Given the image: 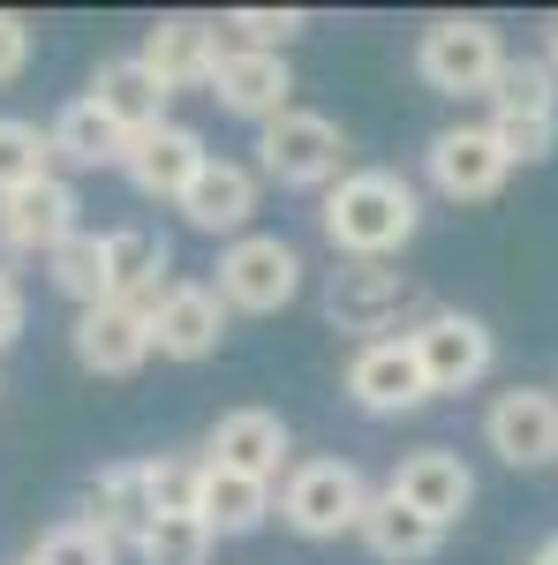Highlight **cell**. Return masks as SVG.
Listing matches in <instances>:
<instances>
[{
  "label": "cell",
  "instance_id": "cell-19",
  "mask_svg": "<svg viewBox=\"0 0 558 565\" xmlns=\"http://www.w3.org/2000/svg\"><path fill=\"white\" fill-rule=\"evenodd\" d=\"M69 348H76V362H84L91 377H136L151 362V309H129V302L76 309Z\"/></svg>",
  "mask_w": 558,
  "mask_h": 565
},
{
  "label": "cell",
  "instance_id": "cell-37",
  "mask_svg": "<svg viewBox=\"0 0 558 565\" xmlns=\"http://www.w3.org/2000/svg\"><path fill=\"white\" fill-rule=\"evenodd\" d=\"M528 565H558V535H551V543H536V558H528Z\"/></svg>",
  "mask_w": 558,
  "mask_h": 565
},
{
  "label": "cell",
  "instance_id": "cell-35",
  "mask_svg": "<svg viewBox=\"0 0 558 565\" xmlns=\"http://www.w3.org/2000/svg\"><path fill=\"white\" fill-rule=\"evenodd\" d=\"M23 317H31V302H23V287H15V271H0V354L23 340Z\"/></svg>",
  "mask_w": 558,
  "mask_h": 565
},
{
  "label": "cell",
  "instance_id": "cell-13",
  "mask_svg": "<svg viewBox=\"0 0 558 565\" xmlns=\"http://www.w3.org/2000/svg\"><path fill=\"white\" fill-rule=\"evenodd\" d=\"M227 340V302L212 295V279H173L151 302V354L167 362H212Z\"/></svg>",
  "mask_w": 558,
  "mask_h": 565
},
{
  "label": "cell",
  "instance_id": "cell-34",
  "mask_svg": "<svg viewBox=\"0 0 558 565\" xmlns=\"http://www.w3.org/2000/svg\"><path fill=\"white\" fill-rule=\"evenodd\" d=\"M31 53H39V39H31V23H23L15 8H0V90H8V84H23Z\"/></svg>",
  "mask_w": 558,
  "mask_h": 565
},
{
  "label": "cell",
  "instance_id": "cell-38",
  "mask_svg": "<svg viewBox=\"0 0 558 565\" xmlns=\"http://www.w3.org/2000/svg\"><path fill=\"white\" fill-rule=\"evenodd\" d=\"M15 565H31V558H15Z\"/></svg>",
  "mask_w": 558,
  "mask_h": 565
},
{
  "label": "cell",
  "instance_id": "cell-12",
  "mask_svg": "<svg viewBox=\"0 0 558 565\" xmlns=\"http://www.w3.org/2000/svg\"><path fill=\"white\" fill-rule=\"evenodd\" d=\"M84 196H76V181H39V189H15V196H0V249L8 257H53L69 234H84Z\"/></svg>",
  "mask_w": 558,
  "mask_h": 565
},
{
  "label": "cell",
  "instance_id": "cell-20",
  "mask_svg": "<svg viewBox=\"0 0 558 565\" xmlns=\"http://www.w3.org/2000/svg\"><path fill=\"white\" fill-rule=\"evenodd\" d=\"M84 98L114 121L122 136H144V129H159V121H173L167 106V90H159V76L136 61V53H114V61H98L91 68V84H84Z\"/></svg>",
  "mask_w": 558,
  "mask_h": 565
},
{
  "label": "cell",
  "instance_id": "cell-18",
  "mask_svg": "<svg viewBox=\"0 0 558 565\" xmlns=\"http://www.w3.org/2000/svg\"><path fill=\"white\" fill-rule=\"evenodd\" d=\"M173 212L189 218L197 234H212V242H242L250 234V218H257V174L242 167V159H204L197 167V181L181 189V204Z\"/></svg>",
  "mask_w": 558,
  "mask_h": 565
},
{
  "label": "cell",
  "instance_id": "cell-25",
  "mask_svg": "<svg viewBox=\"0 0 558 565\" xmlns=\"http://www.w3.org/2000/svg\"><path fill=\"white\" fill-rule=\"evenodd\" d=\"M197 521L212 535H257L272 521V482L234 476V468H212L204 460V498H197Z\"/></svg>",
  "mask_w": 558,
  "mask_h": 565
},
{
  "label": "cell",
  "instance_id": "cell-6",
  "mask_svg": "<svg viewBox=\"0 0 558 565\" xmlns=\"http://www.w3.org/2000/svg\"><path fill=\"white\" fill-rule=\"evenodd\" d=\"M408 348H415V362H423L430 399H445V392H475L483 377H491V362H498L491 324L468 317V309H423V317L408 324Z\"/></svg>",
  "mask_w": 558,
  "mask_h": 565
},
{
  "label": "cell",
  "instance_id": "cell-24",
  "mask_svg": "<svg viewBox=\"0 0 558 565\" xmlns=\"http://www.w3.org/2000/svg\"><path fill=\"white\" fill-rule=\"evenodd\" d=\"M45 136H53V167H76V174H98V167H122V151H129V136L114 129L98 106H91L84 90L45 121Z\"/></svg>",
  "mask_w": 558,
  "mask_h": 565
},
{
  "label": "cell",
  "instance_id": "cell-9",
  "mask_svg": "<svg viewBox=\"0 0 558 565\" xmlns=\"http://www.w3.org/2000/svg\"><path fill=\"white\" fill-rule=\"evenodd\" d=\"M483 445L506 468H551L558 460V385H514L483 407Z\"/></svg>",
  "mask_w": 558,
  "mask_h": 565
},
{
  "label": "cell",
  "instance_id": "cell-28",
  "mask_svg": "<svg viewBox=\"0 0 558 565\" xmlns=\"http://www.w3.org/2000/svg\"><path fill=\"white\" fill-rule=\"evenodd\" d=\"M53 181V136L23 114H0V196Z\"/></svg>",
  "mask_w": 558,
  "mask_h": 565
},
{
  "label": "cell",
  "instance_id": "cell-8",
  "mask_svg": "<svg viewBox=\"0 0 558 565\" xmlns=\"http://www.w3.org/2000/svg\"><path fill=\"white\" fill-rule=\"evenodd\" d=\"M423 174H430V189H438L445 204H491V196L506 189V174H514V159L498 151L491 121H461V129L430 136Z\"/></svg>",
  "mask_w": 558,
  "mask_h": 565
},
{
  "label": "cell",
  "instance_id": "cell-31",
  "mask_svg": "<svg viewBox=\"0 0 558 565\" xmlns=\"http://www.w3.org/2000/svg\"><path fill=\"white\" fill-rule=\"evenodd\" d=\"M219 31H227V45H250V53H287L309 31V15L302 8H234Z\"/></svg>",
  "mask_w": 558,
  "mask_h": 565
},
{
  "label": "cell",
  "instance_id": "cell-32",
  "mask_svg": "<svg viewBox=\"0 0 558 565\" xmlns=\"http://www.w3.org/2000/svg\"><path fill=\"white\" fill-rule=\"evenodd\" d=\"M31 565H122V551H114V543H106L91 521H53L39 535Z\"/></svg>",
  "mask_w": 558,
  "mask_h": 565
},
{
  "label": "cell",
  "instance_id": "cell-16",
  "mask_svg": "<svg viewBox=\"0 0 558 565\" xmlns=\"http://www.w3.org/2000/svg\"><path fill=\"white\" fill-rule=\"evenodd\" d=\"M212 98L219 114H234V121H280L287 106H295V68H287V53H250V45H227V61L212 68Z\"/></svg>",
  "mask_w": 558,
  "mask_h": 565
},
{
  "label": "cell",
  "instance_id": "cell-3",
  "mask_svg": "<svg viewBox=\"0 0 558 565\" xmlns=\"http://www.w3.org/2000/svg\"><path fill=\"white\" fill-rule=\"evenodd\" d=\"M498 68H506V39L483 15H438L415 39V76L438 98H491Z\"/></svg>",
  "mask_w": 558,
  "mask_h": 565
},
{
  "label": "cell",
  "instance_id": "cell-36",
  "mask_svg": "<svg viewBox=\"0 0 558 565\" xmlns=\"http://www.w3.org/2000/svg\"><path fill=\"white\" fill-rule=\"evenodd\" d=\"M544 68H551V76H558V15H551V23H544Z\"/></svg>",
  "mask_w": 558,
  "mask_h": 565
},
{
  "label": "cell",
  "instance_id": "cell-23",
  "mask_svg": "<svg viewBox=\"0 0 558 565\" xmlns=\"http://www.w3.org/2000/svg\"><path fill=\"white\" fill-rule=\"evenodd\" d=\"M362 551L370 558H386V565H423V558H438V543H445V527L438 521H423L415 505H400L392 490H370V505H362Z\"/></svg>",
  "mask_w": 558,
  "mask_h": 565
},
{
  "label": "cell",
  "instance_id": "cell-10",
  "mask_svg": "<svg viewBox=\"0 0 558 565\" xmlns=\"http://www.w3.org/2000/svg\"><path fill=\"white\" fill-rule=\"evenodd\" d=\"M136 61L159 76V90H212V68L227 61V31H219L212 15H159L144 45H136Z\"/></svg>",
  "mask_w": 558,
  "mask_h": 565
},
{
  "label": "cell",
  "instance_id": "cell-26",
  "mask_svg": "<svg viewBox=\"0 0 558 565\" xmlns=\"http://www.w3.org/2000/svg\"><path fill=\"white\" fill-rule=\"evenodd\" d=\"M136 476H144L151 521H189L204 498V452H151V460H136Z\"/></svg>",
  "mask_w": 558,
  "mask_h": 565
},
{
  "label": "cell",
  "instance_id": "cell-14",
  "mask_svg": "<svg viewBox=\"0 0 558 565\" xmlns=\"http://www.w3.org/2000/svg\"><path fill=\"white\" fill-rule=\"evenodd\" d=\"M204 460L212 468H234V476H257V482H280L295 468V430L272 415V407H227L204 437Z\"/></svg>",
  "mask_w": 558,
  "mask_h": 565
},
{
  "label": "cell",
  "instance_id": "cell-22",
  "mask_svg": "<svg viewBox=\"0 0 558 565\" xmlns=\"http://www.w3.org/2000/svg\"><path fill=\"white\" fill-rule=\"evenodd\" d=\"M114 551H136L144 543V527H151V505H144V476H136V460H114V468H98L84 482V513Z\"/></svg>",
  "mask_w": 558,
  "mask_h": 565
},
{
  "label": "cell",
  "instance_id": "cell-21",
  "mask_svg": "<svg viewBox=\"0 0 558 565\" xmlns=\"http://www.w3.org/2000/svg\"><path fill=\"white\" fill-rule=\"evenodd\" d=\"M173 287V249L151 226H106V295L129 309H151Z\"/></svg>",
  "mask_w": 558,
  "mask_h": 565
},
{
  "label": "cell",
  "instance_id": "cell-27",
  "mask_svg": "<svg viewBox=\"0 0 558 565\" xmlns=\"http://www.w3.org/2000/svg\"><path fill=\"white\" fill-rule=\"evenodd\" d=\"M45 279H53L76 309L114 302V295H106V234H69V242L45 257Z\"/></svg>",
  "mask_w": 558,
  "mask_h": 565
},
{
  "label": "cell",
  "instance_id": "cell-5",
  "mask_svg": "<svg viewBox=\"0 0 558 565\" xmlns=\"http://www.w3.org/2000/svg\"><path fill=\"white\" fill-rule=\"evenodd\" d=\"M212 295L227 302V317H280L302 295V249L280 234H242L227 242L212 264Z\"/></svg>",
  "mask_w": 558,
  "mask_h": 565
},
{
  "label": "cell",
  "instance_id": "cell-30",
  "mask_svg": "<svg viewBox=\"0 0 558 565\" xmlns=\"http://www.w3.org/2000/svg\"><path fill=\"white\" fill-rule=\"evenodd\" d=\"M212 551H219V535L189 513V521H151L144 527L136 565H212Z\"/></svg>",
  "mask_w": 558,
  "mask_h": 565
},
{
  "label": "cell",
  "instance_id": "cell-7",
  "mask_svg": "<svg viewBox=\"0 0 558 565\" xmlns=\"http://www.w3.org/2000/svg\"><path fill=\"white\" fill-rule=\"evenodd\" d=\"M408 302H415V287H408L400 264H355V257H340V264H333V279H325V324L347 332L355 348L392 340V324H400V309H408Z\"/></svg>",
  "mask_w": 558,
  "mask_h": 565
},
{
  "label": "cell",
  "instance_id": "cell-29",
  "mask_svg": "<svg viewBox=\"0 0 558 565\" xmlns=\"http://www.w3.org/2000/svg\"><path fill=\"white\" fill-rule=\"evenodd\" d=\"M491 114H558V76L528 53H506V68H498V84H491Z\"/></svg>",
  "mask_w": 558,
  "mask_h": 565
},
{
  "label": "cell",
  "instance_id": "cell-1",
  "mask_svg": "<svg viewBox=\"0 0 558 565\" xmlns=\"http://www.w3.org/2000/svg\"><path fill=\"white\" fill-rule=\"evenodd\" d=\"M317 226H325V242H333L340 257L392 264L415 242V226H423V196L392 174V167H347V174L325 189Z\"/></svg>",
  "mask_w": 558,
  "mask_h": 565
},
{
  "label": "cell",
  "instance_id": "cell-17",
  "mask_svg": "<svg viewBox=\"0 0 558 565\" xmlns=\"http://www.w3.org/2000/svg\"><path fill=\"white\" fill-rule=\"evenodd\" d=\"M212 151H204V136L189 129V121H159V129L129 136V151H122V174H129L136 196H151V204H181V189L197 181Z\"/></svg>",
  "mask_w": 558,
  "mask_h": 565
},
{
  "label": "cell",
  "instance_id": "cell-4",
  "mask_svg": "<svg viewBox=\"0 0 558 565\" xmlns=\"http://www.w3.org/2000/svg\"><path fill=\"white\" fill-rule=\"evenodd\" d=\"M257 174L280 181V189H333L347 174V129L333 114L287 106L280 121L257 129Z\"/></svg>",
  "mask_w": 558,
  "mask_h": 565
},
{
  "label": "cell",
  "instance_id": "cell-11",
  "mask_svg": "<svg viewBox=\"0 0 558 565\" xmlns=\"http://www.w3.org/2000/svg\"><path fill=\"white\" fill-rule=\"evenodd\" d=\"M347 399H355L362 415H415V407H430L423 362H415V348H408V332L370 340V348L347 354Z\"/></svg>",
  "mask_w": 558,
  "mask_h": 565
},
{
  "label": "cell",
  "instance_id": "cell-15",
  "mask_svg": "<svg viewBox=\"0 0 558 565\" xmlns=\"http://www.w3.org/2000/svg\"><path fill=\"white\" fill-rule=\"evenodd\" d=\"M386 490L400 498V505H415L423 521H438V527H453L475 505V476H468V460H461L453 445H415V452H400Z\"/></svg>",
  "mask_w": 558,
  "mask_h": 565
},
{
  "label": "cell",
  "instance_id": "cell-2",
  "mask_svg": "<svg viewBox=\"0 0 558 565\" xmlns=\"http://www.w3.org/2000/svg\"><path fill=\"white\" fill-rule=\"evenodd\" d=\"M362 505H370V482L340 452L295 460L287 482H280V521L295 527L302 543H340V535H355L362 527Z\"/></svg>",
  "mask_w": 558,
  "mask_h": 565
},
{
  "label": "cell",
  "instance_id": "cell-33",
  "mask_svg": "<svg viewBox=\"0 0 558 565\" xmlns=\"http://www.w3.org/2000/svg\"><path fill=\"white\" fill-rule=\"evenodd\" d=\"M491 136H498V151L514 167H528V159L558 151V114H491Z\"/></svg>",
  "mask_w": 558,
  "mask_h": 565
}]
</instances>
